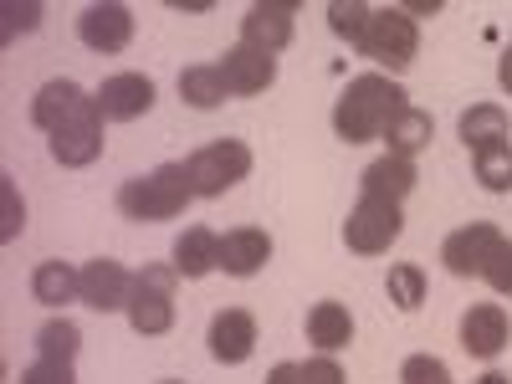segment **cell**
I'll list each match as a JSON object with an SVG mask.
<instances>
[{"label":"cell","instance_id":"1","mask_svg":"<svg viewBox=\"0 0 512 384\" xmlns=\"http://www.w3.org/2000/svg\"><path fill=\"white\" fill-rule=\"evenodd\" d=\"M405 103V88L384 72H359L333 103V134L344 144H369L384 139V123H390Z\"/></svg>","mask_w":512,"mask_h":384},{"label":"cell","instance_id":"2","mask_svg":"<svg viewBox=\"0 0 512 384\" xmlns=\"http://www.w3.org/2000/svg\"><path fill=\"white\" fill-rule=\"evenodd\" d=\"M190 200H195V190H190L185 164H159V169H149V175H134V180L118 190V210H123L128 221H139V226L185 216Z\"/></svg>","mask_w":512,"mask_h":384},{"label":"cell","instance_id":"3","mask_svg":"<svg viewBox=\"0 0 512 384\" xmlns=\"http://www.w3.org/2000/svg\"><path fill=\"white\" fill-rule=\"evenodd\" d=\"M175 282L180 272L175 267H144L134 272V292H128V328L144 333V338H159L175 328Z\"/></svg>","mask_w":512,"mask_h":384},{"label":"cell","instance_id":"4","mask_svg":"<svg viewBox=\"0 0 512 384\" xmlns=\"http://www.w3.org/2000/svg\"><path fill=\"white\" fill-rule=\"evenodd\" d=\"M185 175H190V190L200 200H221L231 185H241L251 175V149L241 139H216L185 159Z\"/></svg>","mask_w":512,"mask_h":384},{"label":"cell","instance_id":"5","mask_svg":"<svg viewBox=\"0 0 512 384\" xmlns=\"http://www.w3.org/2000/svg\"><path fill=\"white\" fill-rule=\"evenodd\" d=\"M354 52L379 62V67H390V72H405L415 62V52H420V26H415V16L384 6V11L369 16V31H364V41Z\"/></svg>","mask_w":512,"mask_h":384},{"label":"cell","instance_id":"6","mask_svg":"<svg viewBox=\"0 0 512 384\" xmlns=\"http://www.w3.org/2000/svg\"><path fill=\"white\" fill-rule=\"evenodd\" d=\"M405 231V216H400V205L390 200H374V195H359V205L349 210V221H344V241L349 251L359 256H379V251H390Z\"/></svg>","mask_w":512,"mask_h":384},{"label":"cell","instance_id":"7","mask_svg":"<svg viewBox=\"0 0 512 384\" xmlns=\"http://www.w3.org/2000/svg\"><path fill=\"white\" fill-rule=\"evenodd\" d=\"M103 108H98V98H93V108H82L72 123H62L57 134L47 139V149H52V159L62 164V169H82V164H93L98 154H103Z\"/></svg>","mask_w":512,"mask_h":384},{"label":"cell","instance_id":"8","mask_svg":"<svg viewBox=\"0 0 512 384\" xmlns=\"http://www.w3.org/2000/svg\"><path fill=\"white\" fill-rule=\"evenodd\" d=\"M77 36H82L88 52L113 57V52H123L128 41H134V11L118 6V0H108V6H88L77 16Z\"/></svg>","mask_w":512,"mask_h":384},{"label":"cell","instance_id":"9","mask_svg":"<svg viewBox=\"0 0 512 384\" xmlns=\"http://www.w3.org/2000/svg\"><path fill=\"white\" fill-rule=\"evenodd\" d=\"M216 67H221V77H226L231 98H256V93H267L272 82H277V57L246 47V41H236V47H231Z\"/></svg>","mask_w":512,"mask_h":384},{"label":"cell","instance_id":"10","mask_svg":"<svg viewBox=\"0 0 512 384\" xmlns=\"http://www.w3.org/2000/svg\"><path fill=\"white\" fill-rule=\"evenodd\" d=\"M497 241H502V231L492 221H472V226H461V231L446 236L441 262H446L451 277H482V267H487V256H492Z\"/></svg>","mask_w":512,"mask_h":384},{"label":"cell","instance_id":"11","mask_svg":"<svg viewBox=\"0 0 512 384\" xmlns=\"http://www.w3.org/2000/svg\"><path fill=\"white\" fill-rule=\"evenodd\" d=\"M128 292H134V272L113 256H98V262L82 267V303L93 313H118L128 308Z\"/></svg>","mask_w":512,"mask_h":384},{"label":"cell","instance_id":"12","mask_svg":"<svg viewBox=\"0 0 512 384\" xmlns=\"http://www.w3.org/2000/svg\"><path fill=\"white\" fill-rule=\"evenodd\" d=\"M93 98H98L108 123H134V118H144L154 108V82L144 72H118V77L103 82Z\"/></svg>","mask_w":512,"mask_h":384},{"label":"cell","instance_id":"13","mask_svg":"<svg viewBox=\"0 0 512 384\" xmlns=\"http://www.w3.org/2000/svg\"><path fill=\"white\" fill-rule=\"evenodd\" d=\"M292 16H297L292 0H262V6H251L241 16V41H246V47H256V52H272L277 57L287 41H292Z\"/></svg>","mask_w":512,"mask_h":384},{"label":"cell","instance_id":"14","mask_svg":"<svg viewBox=\"0 0 512 384\" xmlns=\"http://www.w3.org/2000/svg\"><path fill=\"white\" fill-rule=\"evenodd\" d=\"M507 338H512V323H507V308L502 303L466 308V318H461V349L472 354V359H497L507 349Z\"/></svg>","mask_w":512,"mask_h":384},{"label":"cell","instance_id":"15","mask_svg":"<svg viewBox=\"0 0 512 384\" xmlns=\"http://www.w3.org/2000/svg\"><path fill=\"white\" fill-rule=\"evenodd\" d=\"M82 108H93V93H82L72 77H52L47 88L31 98V123L41 128V134H57V128L72 123Z\"/></svg>","mask_w":512,"mask_h":384},{"label":"cell","instance_id":"16","mask_svg":"<svg viewBox=\"0 0 512 384\" xmlns=\"http://www.w3.org/2000/svg\"><path fill=\"white\" fill-rule=\"evenodd\" d=\"M210 354H216L221 364H246L251 349H256V318L246 308H226L210 318V333H205Z\"/></svg>","mask_w":512,"mask_h":384},{"label":"cell","instance_id":"17","mask_svg":"<svg viewBox=\"0 0 512 384\" xmlns=\"http://www.w3.org/2000/svg\"><path fill=\"white\" fill-rule=\"evenodd\" d=\"M272 262V236L262 226H236L221 236V272L226 277H256Z\"/></svg>","mask_w":512,"mask_h":384},{"label":"cell","instance_id":"18","mask_svg":"<svg viewBox=\"0 0 512 384\" xmlns=\"http://www.w3.org/2000/svg\"><path fill=\"white\" fill-rule=\"evenodd\" d=\"M415 185H420V169H415V159H400V154L374 159V164L364 169V175H359V195L390 200V205H400Z\"/></svg>","mask_w":512,"mask_h":384},{"label":"cell","instance_id":"19","mask_svg":"<svg viewBox=\"0 0 512 384\" xmlns=\"http://www.w3.org/2000/svg\"><path fill=\"white\" fill-rule=\"evenodd\" d=\"M169 267H175L185 282L210 277V272L221 267V236L210 231V226H190V231L175 241V262H169Z\"/></svg>","mask_w":512,"mask_h":384},{"label":"cell","instance_id":"20","mask_svg":"<svg viewBox=\"0 0 512 384\" xmlns=\"http://www.w3.org/2000/svg\"><path fill=\"white\" fill-rule=\"evenodd\" d=\"M431 139H436V123H431V113H420L415 103L400 108L390 123H384V144H390V154H400V159H415Z\"/></svg>","mask_w":512,"mask_h":384},{"label":"cell","instance_id":"21","mask_svg":"<svg viewBox=\"0 0 512 384\" xmlns=\"http://www.w3.org/2000/svg\"><path fill=\"white\" fill-rule=\"evenodd\" d=\"M31 292L41 308H67V303H82V272H72L67 262H41L31 272Z\"/></svg>","mask_w":512,"mask_h":384},{"label":"cell","instance_id":"22","mask_svg":"<svg viewBox=\"0 0 512 384\" xmlns=\"http://www.w3.org/2000/svg\"><path fill=\"white\" fill-rule=\"evenodd\" d=\"M308 344H318L323 354L354 344V318H349V308H344V303H313V313H308Z\"/></svg>","mask_w":512,"mask_h":384},{"label":"cell","instance_id":"23","mask_svg":"<svg viewBox=\"0 0 512 384\" xmlns=\"http://www.w3.org/2000/svg\"><path fill=\"white\" fill-rule=\"evenodd\" d=\"M461 144L472 154H482L492 144H507V113L497 103H472L461 113Z\"/></svg>","mask_w":512,"mask_h":384},{"label":"cell","instance_id":"24","mask_svg":"<svg viewBox=\"0 0 512 384\" xmlns=\"http://www.w3.org/2000/svg\"><path fill=\"white\" fill-rule=\"evenodd\" d=\"M180 98L190 103V108H221L226 98H231V88H226V77H221V67L216 62H195V67H185L180 72Z\"/></svg>","mask_w":512,"mask_h":384},{"label":"cell","instance_id":"25","mask_svg":"<svg viewBox=\"0 0 512 384\" xmlns=\"http://www.w3.org/2000/svg\"><path fill=\"white\" fill-rule=\"evenodd\" d=\"M82 349V328L72 318H52L47 328L36 333V359H52V364H77Z\"/></svg>","mask_w":512,"mask_h":384},{"label":"cell","instance_id":"26","mask_svg":"<svg viewBox=\"0 0 512 384\" xmlns=\"http://www.w3.org/2000/svg\"><path fill=\"white\" fill-rule=\"evenodd\" d=\"M369 16H374V6H364V0H333V6H328V26H333V36H338V41H349V47H359V41H364Z\"/></svg>","mask_w":512,"mask_h":384},{"label":"cell","instance_id":"27","mask_svg":"<svg viewBox=\"0 0 512 384\" xmlns=\"http://www.w3.org/2000/svg\"><path fill=\"white\" fill-rule=\"evenodd\" d=\"M384 292H390V303H395L400 313H415V308L425 303V272H420L415 262H400V267H390V282H384Z\"/></svg>","mask_w":512,"mask_h":384},{"label":"cell","instance_id":"28","mask_svg":"<svg viewBox=\"0 0 512 384\" xmlns=\"http://www.w3.org/2000/svg\"><path fill=\"white\" fill-rule=\"evenodd\" d=\"M472 164H477V180L492 195H507L512 190V144H492V149L472 154Z\"/></svg>","mask_w":512,"mask_h":384},{"label":"cell","instance_id":"29","mask_svg":"<svg viewBox=\"0 0 512 384\" xmlns=\"http://www.w3.org/2000/svg\"><path fill=\"white\" fill-rule=\"evenodd\" d=\"M482 277H487V287H492L497 297H512V241H507V236L492 246V256H487Z\"/></svg>","mask_w":512,"mask_h":384},{"label":"cell","instance_id":"30","mask_svg":"<svg viewBox=\"0 0 512 384\" xmlns=\"http://www.w3.org/2000/svg\"><path fill=\"white\" fill-rule=\"evenodd\" d=\"M400 384H451V369L436 354H410L400 369Z\"/></svg>","mask_w":512,"mask_h":384},{"label":"cell","instance_id":"31","mask_svg":"<svg viewBox=\"0 0 512 384\" xmlns=\"http://www.w3.org/2000/svg\"><path fill=\"white\" fill-rule=\"evenodd\" d=\"M21 384H77L72 364H52V359H36L21 369Z\"/></svg>","mask_w":512,"mask_h":384},{"label":"cell","instance_id":"32","mask_svg":"<svg viewBox=\"0 0 512 384\" xmlns=\"http://www.w3.org/2000/svg\"><path fill=\"white\" fill-rule=\"evenodd\" d=\"M303 384H344V369H338L333 354H318L303 364Z\"/></svg>","mask_w":512,"mask_h":384},{"label":"cell","instance_id":"33","mask_svg":"<svg viewBox=\"0 0 512 384\" xmlns=\"http://www.w3.org/2000/svg\"><path fill=\"white\" fill-rule=\"evenodd\" d=\"M21 226H26V210H16V185L6 180V241H11Z\"/></svg>","mask_w":512,"mask_h":384},{"label":"cell","instance_id":"34","mask_svg":"<svg viewBox=\"0 0 512 384\" xmlns=\"http://www.w3.org/2000/svg\"><path fill=\"white\" fill-rule=\"evenodd\" d=\"M6 16H11V31L21 26V31H31L36 26V16H41V6H6Z\"/></svg>","mask_w":512,"mask_h":384},{"label":"cell","instance_id":"35","mask_svg":"<svg viewBox=\"0 0 512 384\" xmlns=\"http://www.w3.org/2000/svg\"><path fill=\"white\" fill-rule=\"evenodd\" d=\"M262 384H303V364H277Z\"/></svg>","mask_w":512,"mask_h":384},{"label":"cell","instance_id":"36","mask_svg":"<svg viewBox=\"0 0 512 384\" xmlns=\"http://www.w3.org/2000/svg\"><path fill=\"white\" fill-rule=\"evenodd\" d=\"M497 82H502V93H512V47H507L502 62H497Z\"/></svg>","mask_w":512,"mask_h":384},{"label":"cell","instance_id":"37","mask_svg":"<svg viewBox=\"0 0 512 384\" xmlns=\"http://www.w3.org/2000/svg\"><path fill=\"white\" fill-rule=\"evenodd\" d=\"M477 384H512V379H507V374H497V369H487V374H482Z\"/></svg>","mask_w":512,"mask_h":384},{"label":"cell","instance_id":"38","mask_svg":"<svg viewBox=\"0 0 512 384\" xmlns=\"http://www.w3.org/2000/svg\"><path fill=\"white\" fill-rule=\"evenodd\" d=\"M164 384H180V379H164Z\"/></svg>","mask_w":512,"mask_h":384}]
</instances>
